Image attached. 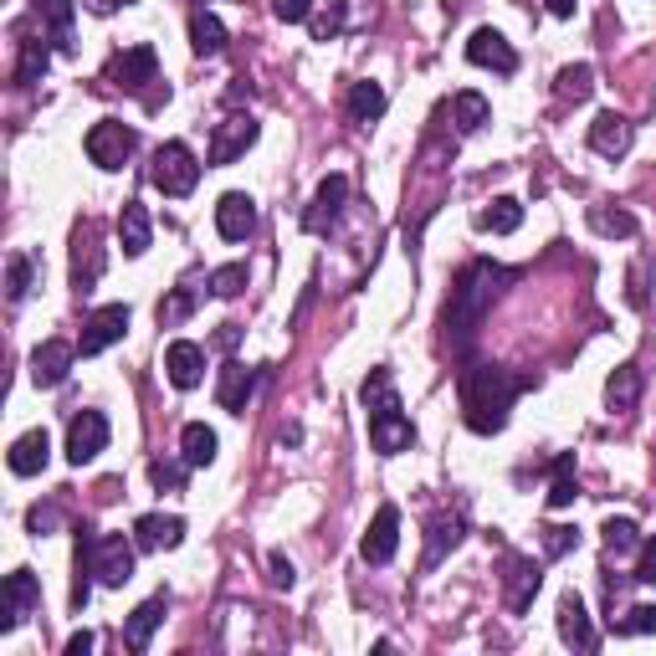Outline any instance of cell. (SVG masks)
<instances>
[{
	"label": "cell",
	"mask_w": 656,
	"mask_h": 656,
	"mask_svg": "<svg viewBox=\"0 0 656 656\" xmlns=\"http://www.w3.org/2000/svg\"><path fill=\"white\" fill-rule=\"evenodd\" d=\"M528 375H508L497 364H472L462 370V415L477 436H493V431L508 426V411L518 401V390H528Z\"/></svg>",
	"instance_id": "6da1fadb"
},
{
	"label": "cell",
	"mask_w": 656,
	"mask_h": 656,
	"mask_svg": "<svg viewBox=\"0 0 656 656\" xmlns=\"http://www.w3.org/2000/svg\"><path fill=\"white\" fill-rule=\"evenodd\" d=\"M513 272H497L493 262H477V268H467L462 277H456V287H452V303H446V313H442V329H446V344L462 354V349L477 339V329H483V313H487V303H493V293H497V282H508Z\"/></svg>",
	"instance_id": "7a4b0ae2"
},
{
	"label": "cell",
	"mask_w": 656,
	"mask_h": 656,
	"mask_svg": "<svg viewBox=\"0 0 656 656\" xmlns=\"http://www.w3.org/2000/svg\"><path fill=\"white\" fill-rule=\"evenodd\" d=\"M360 401H364V411H370V446H375L380 456H395L415 442V426H411V415L401 411V395H395L390 370H370Z\"/></svg>",
	"instance_id": "3957f363"
},
{
	"label": "cell",
	"mask_w": 656,
	"mask_h": 656,
	"mask_svg": "<svg viewBox=\"0 0 656 656\" xmlns=\"http://www.w3.org/2000/svg\"><path fill=\"white\" fill-rule=\"evenodd\" d=\"M149 180L164 190V195H190V190L201 185V160L190 154V144H180V139H170V144L154 149V164H149Z\"/></svg>",
	"instance_id": "277c9868"
},
{
	"label": "cell",
	"mask_w": 656,
	"mask_h": 656,
	"mask_svg": "<svg viewBox=\"0 0 656 656\" xmlns=\"http://www.w3.org/2000/svg\"><path fill=\"white\" fill-rule=\"evenodd\" d=\"M134 549L139 544H129L123 534H98V538H88V564H93V575L103 585L119 589L134 579Z\"/></svg>",
	"instance_id": "5b68a950"
},
{
	"label": "cell",
	"mask_w": 656,
	"mask_h": 656,
	"mask_svg": "<svg viewBox=\"0 0 656 656\" xmlns=\"http://www.w3.org/2000/svg\"><path fill=\"white\" fill-rule=\"evenodd\" d=\"M134 144H139V134L129 129V123H119V119L93 123L88 139H82V149H88V160H93L98 170H123V160L134 154Z\"/></svg>",
	"instance_id": "8992f818"
},
{
	"label": "cell",
	"mask_w": 656,
	"mask_h": 656,
	"mask_svg": "<svg viewBox=\"0 0 656 656\" xmlns=\"http://www.w3.org/2000/svg\"><path fill=\"white\" fill-rule=\"evenodd\" d=\"M123 334H129V303H108V309L88 313L82 339H78V354H82V360H93V354H103V349L119 344Z\"/></svg>",
	"instance_id": "52a82bcc"
},
{
	"label": "cell",
	"mask_w": 656,
	"mask_h": 656,
	"mask_svg": "<svg viewBox=\"0 0 656 656\" xmlns=\"http://www.w3.org/2000/svg\"><path fill=\"white\" fill-rule=\"evenodd\" d=\"M103 82H113L123 93H144V82H160V57H154V47H129V52H119L108 62Z\"/></svg>",
	"instance_id": "ba28073f"
},
{
	"label": "cell",
	"mask_w": 656,
	"mask_h": 656,
	"mask_svg": "<svg viewBox=\"0 0 656 656\" xmlns=\"http://www.w3.org/2000/svg\"><path fill=\"white\" fill-rule=\"evenodd\" d=\"M37 605H41V585H37L31 569L6 575V585H0V630H16L31 610H37Z\"/></svg>",
	"instance_id": "9c48e42d"
},
{
	"label": "cell",
	"mask_w": 656,
	"mask_h": 656,
	"mask_svg": "<svg viewBox=\"0 0 656 656\" xmlns=\"http://www.w3.org/2000/svg\"><path fill=\"white\" fill-rule=\"evenodd\" d=\"M108 446V415L103 411H78L68 421V462L72 467H88L98 452Z\"/></svg>",
	"instance_id": "30bf717a"
},
{
	"label": "cell",
	"mask_w": 656,
	"mask_h": 656,
	"mask_svg": "<svg viewBox=\"0 0 656 656\" xmlns=\"http://www.w3.org/2000/svg\"><path fill=\"white\" fill-rule=\"evenodd\" d=\"M252 144H256V123L246 119V113H231V119L215 123L211 149H205V164H231V160H242Z\"/></svg>",
	"instance_id": "8fae6325"
},
{
	"label": "cell",
	"mask_w": 656,
	"mask_h": 656,
	"mask_svg": "<svg viewBox=\"0 0 656 656\" xmlns=\"http://www.w3.org/2000/svg\"><path fill=\"white\" fill-rule=\"evenodd\" d=\"M467 62H477V68H493L497 78H513V72H518V52H513L508 37H503V31H493V27L472 31Z\"/></svg>",
	"instance_id": "7c38bea8"
},
{
	"label": "cell",
	"mask_w": 656,
	"mask_h": 656,
	"mask_svg": "<svg viewBox=\"0 0 656 656\" xmlns=\"http://www.w3.org/2000/svg\"><path fill=\"white\" fill-rule=\"evenodd\" d=\"M72 360H78V349L62 344V339L37 344V354H31V385H37V390H57L62 380L72 375Z\"/></svg>",
	"instance_id": "4fadbf2b"
},
{
	"label": "cell",
	"mask_w": 656,
	"mask_h": 656,
	"mask_svg": "<svg viewBox=\"0 0 656 656\" xmlns=\"http://www.w3.org/2000/svg\"><path fill=\"white\" fill-rule=\"evenodd\" d=\"M164 375H170L174 390H195L205 380V349L190 344V339H174L164 349Z\"/></svg>",
	"instance_id": "5bb4252c"
},
{
	"label": "cell",
	"mask_w": 656,
	"mask_h": 656,
	"mask_svg": "<svg viewBox=\"0 0 656 656\" xmlns=\"http://www.w3.org/2000/svg\"><path fill=\"white\" fill-rule=\"evenodd\" d=\"M395 549H401V513L385 503V508L375 513V523H370L360 554H364V564H390L395 559Z\"/></svg>",
	"instance_id": "9a60e30c"
},
{
	"label": "cell",
	"mask_w": 656,
	"mask_h": 656,
	"mask_svg": "<svg viewBox=\"0 0 656 656\" xmlns=\"http://www.w3.org/2000/svg\"><path fill=\"white\" fill-rule=\"evenodd\" d=\"M134 544L149 554L180 549V544H185V518H174V513H144V518L134 523Z\"/></svg>",
	"instance_id": "2e32d148"
},
{
	"label": "cell",
	"mask_w": 656,
	"mask_h": 656,
	"mask_svg": "<svg viewBox=\"0 0 656 656\" xmlns=\"http://www.w3.org/2000/svg\"><path fill=\"white\" fill-rule=\"evenodd\" d=\"M215 231H221L226 242H246V236L256 231V201L252 195H242V190L221 195V205H215Z\"/></svg>",
	"instance_id": "e0dca14e"
},
{
	"label": "cell",
	"mask_w": 656,
	"mask_h": 656,
	"mask_svg": "<svg viewBox=\"0 0 656 656\" xmlns=\"http://www.w3.org/2000/svg\"><path fill=\"white\" fill-rule=\"evenodd\" d=\"M252 390H256V370H246V364H236V360L221 364V380H215V401H221V411L242 415L246 401H252Z\"/></svg>",
	"instance_id": "ac0fdd59"
},
{
	"label": "cell",
	"mask_w": 656,
	"mask_h": 656,
	"mask_svg": "<svg viewBox=\"0 0 656 656\" xmlns=\"http://www.w3.org/2000/svg\"><path fill=\"white\" fill-rule=\"evenodd\" d=\"M534 595H538V564L508 554V575H503V601H508V610H513V616H523Z\"/></svg>",
	"instance_id": "d6986e66"
},
{
	"label": "cell",
	"mask_w": 656,
	"mask_h": 656,
	"mask_svg": "<svg viewBox=\"0 0 656 656\" xmlns=\"http://www.w3.org/2000/svg\"><path fill=\"white\" fill-rule=\"evenodd\" d=\"M11 472L16 477H37V472H47V462H52V436L47 431H27V436H16V446H11Z\"/></svg>",
	"instance_id": "ffe728a7"
},
{
	"label": "cell",
	"mask_w": 656,
	"mask_h": 656,
	"mask_svg": "<svg viewBox=\"0 0 656 656\" xmlns=\"http://www.w3.org/2000/svg\"><path fill=\"white\" fill-rule=\"evenodd\" d=\"M630 139H636V129H630L620 113H601V119L589 123V149L605 154V160H620V154L630 149Z\"/></svg>",
	"instance_id": "44dd1931"
},
{
	"label": "cell",
	"mask_w": 656,
	"mask_h": 656,
	"mask_svg": "<svg viewBox=\"0 0 656 656\" xmlns=\"http://www.w3.org/2000/svg\"><path fill=\"white\" fill-rule=\"evenodd\" d=\"M344 201H349V180H344V174H329V180L319 185V195H313V211L303 215V226H309V231L334 226L339 211H344Z\"/></svg>",
	"instance_id": "7402d4cb"
},
{
	"label": "cell",
	"mask_w": 656,
	"mask_h": 656,
	"mask_svg": "<svg viewBox=\"0 0 656 656\" xmlns=\"http://www.w3.org/2000/svg\"><path fill=\"white\" fill-rule=\"evenodd\" d=\"M149 242H154L149 211L139 201H129V205H123V215H119V246H123V256H144Z\"/></svg>",
	"instance_id": "603a6c76"
},
{
	"label": "cell",
	"mask_w": 656,
	"mask_h": 656,
	"mask_svg": "<svg viewBox=\"0 0 656 656\" xmlns=\"http://www.w3.org/2000/svg\"><path fill=\"white\" fill-rule=\"evenodd\" d=\"M98 277H103V246L93 242V231H78V246H72V282H78V293H93Z\"/></svg>",
	"instance_id": "cb8c5ba5"
},
{
	"label": "cell",
	"mask_w": 656,
	"mask_h": 656,
	"mask_svg": "<svg viewBox=\"0 0 656 656\" xmlns=\"http://www.w3.org/2000/svg\"><path fill=\"white\" fill-rule=\"evenodd\" d=\"M559 636L575 646V652H589V646H595V626H589L579 595H564L559 601Z\"/></svg>",
	"instance_id": "d4e9b609"
},
{
	"label": "cell",
	"mask_w": 656,
	"mask_h": 656,
	"mask_svg": "<svg viewBox=\"0 0 656 656\" xmlns=\"http://www.w3.org/2000/svg\"><path fill=\"white\" fill-rule=\"evenodd\" d=\"M164 610H170V601H164V595H154V601L139 605L134 616H129V626H123V646H129V652H144L149 636H154V626L164 620Z\"/></svg>",
	"instance_id": "484cf974"
},
{
	"label": "cell",
	"mask_w": 656,
	"mask_h": 656,
	"mask_svg": "<svg viewBox=\"0 0 656 656\" xmlns=\"http://www.w3.org/2000/svg\"><path fill=\"white\" fill-rule=\"evenodd\" d=\"M215 446H221V442H215V431L205 426V421H190V426L180 431V456H185L190 467H211Z\"/></svg>",
	"instance_id": "4316f807"
},
{
	"label": "cell",
	"mask_w": 656,
	"mask_h": 656,
	"mask_svg": "<svg viewBox=\"0 0 656 656\" xmlns=\"http://www.w3.org/2000/svg\"><path fill=\"white\" fill-rule=\"evenodd\" d=\"M190 47H195V57L226 52V27H221V16H211V11L190 16Z\"/></svg>",
	"instance_id": "83f0119b"
},
{
	"label": "cell",
	"mask_w": 656,
	"mask_h": 656,
	"mask_svg": "<svg viewBox=\"0 0 656 656\" xmlns=\"http://www.w3.org/2000/svg\"><path fill=\"white\" fill-rule=\"evenodd\" d=\"M31 6H37V16L47 21V27H52L57 47H62V52H72V11H78V6H72V0H31Z\"/></svg>",
	"instance_id": "f1b7e54d"
},
{
	"label": "cell",
	"mask_w": 656,
	"mask_h": 656,
	"mask_svg": "<svg viewBox=\"0 0 656 656\" xmlns=\"http://www.w3.org/2000/svg\"><path fill=\"white\" fill-rule=\"evenodd\" d=\"M636 395H642V370H636V364H620L616 375L605 380V401H610V411H630Z\"/></svg>",
	"instance_id": "f546056e"
},
{
	"label": "cell",
	"mask_w": 656,
	"mask_h": 656,
	"mask_svg": "<svg viewBox=\"0 0 656 656\" xmlns=\"http://www.w3.org/2000/svg\"><path fill=\"white\" fill-rule=\"evenodd\" d=\"M477 226L493 231V236H508V231H518V226H523V205L513 201V195H497V201L487 205L483 215H477Z\"/></svg>",
	"instance_id": "4dcf8cb0"
},
{
	"label": "cell",
	"mask_w": 656,
	"mask_h": 656,
	"mask_svg": "<svg viewBox=\"0 0 656 656\" xmlns=\"http://www.w3.org/2000/svg\"><path fill=\"white\" fill-rule=\"evenodd\" d=\"M349 113H354V123H375L385 113V88L380 82H354L349 88Z\"/></svg>",
	"instance_id": "1f68e13d"
},
{
	"label": "cell",
	"mask_w": 656,
	"mask_h": 656,
	"mask_svg": "<svg viewBox=\"0 0 656 656\" xmlns=\"http://www.w3.org/2000/svg\"><path fill=\"white\" fill-rule=\"evenodd\" d=\"M47 62H52V52H47V41L27 37V41H21V68H16V82H21V88L41 82V78H47Z\"/></svg>",
	"instance_id": "d6a6232c"
},
{
	"label": "cell",
	"mask_w": 656,
	"mask_h": 656,
	"mask_svg": "<svg viewBox=\"0 0 656 656\" xmlns=\"http://www.w3.org/2000/svg\"><path fill=\"white\" fill-rule=\"evenodd\" d=\"M452 123L462 129V134H477L487 123V98L483 93H456L452 98Z\"/></svg>",
	"instance_id": "836d02e7"
},
{
	"label": "cell",
	"mask_w": 656,
	"mask_h": 656,
	"mask_svg": "<svg viewBox=\"0 0 656 656\" xmlns=\"http://www.w3.org/2000/svg\"><path fill=\"white\" fill-rule=\"evenodd\" d=\"M554 88H559L564 103H585V98L595 93V68H585V62H579V68H564Z\"/></svg>",
	"instance_id": "e575fe53"
},
{
	"label": "cell",
	"mask_w": 656,
	"mask_h": 656,
	"mask_svg": "<svg viewBox=\"0 0 656 656\" xmlns=\"http://www.w3.org/2000/svg\"><path fill=\"white\" fill-rule=\"evenodd\" d=\"M31 287H37V262H31L27 252H16L11 272H6V293H11V303H27Z\"/></svg>",
	"instance_id": "d590c367"
},
{
	"label": "cell",
	"mask_w": 656,
	"mask_h": 656,
	"mask_svg": "<svg viewBox=\"0 0 656 656\" xmlns=\"http://www.w3.org/2000/svg\"><path fill=\"white\" fill-rule=\"evenodd\" d=\"M569 472H575V456H559V462H554L549 508H569V503H575V497H579V487H575V477H569Z\"/></svg>",
	"instance_id": "8d00e7d4"
},
{
	"label": "cell",
	"mask_w": 656,
	"mask_h": 656,
	"mask_svg": "<svg viewBox=\"0 0 656 656\" xmlns=\"http://www.w3.org/2000/svg\"><path fill=\"white\" fill-rule=\"evenodd\" d=\"M456 544H462V518H452V523H436V528H431V549H426V569H436V564H442V554L446 549H456Z\"/></svg>",
	"instance_id": "74e56055"
},
{
	"label": "cell",
	"mask_w": 656,
	"mask_h": 656,
	"mask_svg": "<svg viewBox=\"0 0 656 656\" xmlns=\"http://www.w3.org/2000/svg\"><path fill=\"white\" fill-rule=\"evenodd\" d=\"M605 549H610V554L642 549V534H636V523H630V518H610V523H605Z\"/></svg>",
	"instance_id": "f35d334b"
},
{
	"label": "cell",
	"mask_w": 656,
	"mask_h": 656,
	"mask_svg": "<svg viewBox=\"0 0 656 656\" xmlns=\"http://www.w3.org/2000/svg\"><path fill=\"white\" fill-rule=\"evenodd\" d=\"M589 226L601 231V236H636V215H626V211H589Z\"/></svg>",
	"instance_id": "ab89813d"
},
{
	"label": "cell",
	"mask_w": 656,
	"mask_h": 656,
	"mask_svg": "<svg viewBox=\"0 0 656 656\" xmlns=\"http://www.w3.org/2000/svg\"><path fill=\"white\" fill-rule=\"evenodd\" d=\"M190 309H195V293H190V287H174V293L160 303V329H174V323H185Z\"/></svg>",
	"instance_id": "60d3db41"
},
{
	"label": "cell",
	"mask_w": 656,
	"mask_h": 656,
	"mask_svg": "<svg viewBox=\"0 0 656 656\" xmlns=\"http://www.w3.org/2000/svg\"><path fill=\"white\" fill-rule=\"evenodd\" d=\"M242 287H246V268H242V262H226V268L211 272V293L215 297H236Z\"/></svg>",
	"instance_id": "b9f144b4"
},
{
	"label": "cell",
	"mask_w": 656,
	"mask_h": 656,
	"mask_svg": "<svg viewBox=\"0 0 656 656\" xmlns=\"http://www.w3.org/2000/svg\"><path fill=\"white\" fill-rule=\"evenodd\" d=\"M185 456H180V462H154V467H149V477H154V487H160V493H180V487H185Z\"/></svg>",
	"instance_id": "7bdbcfd3"
},
{
	"label": "cell",
	"mask_w": 656,
	"mask_h": 656,
	"mask_svg": "<svg viewBox=\"0 0 656 656\" xmlns=\"http://www.w3.org/2000/svg\"><path fill=\"white\" fill-rule=\"evenodd\" d=\"M656 630V605H630L626 620H616V636H646Z\"/></svg>",
	"instance_id": "ee69618b"
},
{
	"label": "cell",
	"mask_w": 656,
	"mask_h": 656,
	"mask_svg": "<svg viewBox=\"0 0 656 656\" xmlns=\"http://www.w3.org/2000/svg\"><path fill=\"white\" fill-rule=\"evenodd\" d=\"M272 16L287 21V27H303V21L313 16V0H272Z\"/></svg>",
	"instance_id": "f6af8a7d"
},
{
	"label": "cell",
	"mask_w": 656,
	"mask_h": 656,
	"mask_svg": "<svg viewBox=\"0 0 656 656\" xmlns=\"http://www.w3.org/2000/svg\"><path fill=\"white\" fill-rule=\"evenodd\" d=\"M339 27H344V0H334V6H329V16H319V21H313V37L329 41V37H339Z\"/></svg>",
	"instance_id": "bcb514c9"
},
{
	"label": "cell",
	"mask_w": 656,
	"mask_h": 656,
	"mask_svg": "<svg viewBox=\"0 0 656 656\" xmlns=\"http://www.w3.org/2000/svg\"><path fill=\"white\" fill-rule=\"evenodd\" d=\"M569 544H579L575 528H544V554H549V559H559Z\"/></svg>",
	"instance_id": "7dc6e473"
},
{
	"label": "cell",
	"mask_w": 656,
	"mask_h": 656,
	"mask_svg": "<svg viewBox=\"0 0 656 656\" xmlns=\"http://www.w3.org/2000/svg\"><path fill=\"white\" fill-rule=\"evenodd\" d=\"M57 523H62V518H57V508H41V503L27 513V528H31V534H37V538H41V534H52Z\"/></svg>",
	"instance_id": "c3c4849f"
},
{
	"label": "cell",
	"mask_w": 656,
	"mask_h": 656,
	"mask_svg": "<svg viewBox=\"0 0 656 656\" xmlns=\"http://www.w3.org/2000/svg\"><path fill=\"white\" fill-rule=\"evenodd\" d=\"M630 579H642V585L656 579V538H642V564H636V575Z\"/></svg>",
	"instance_id": "681fc988"
},
{
	"label": "cell",
	"mask_w": 656,
	"mask_h": 656,
	"mask_svg": "<svg viewBox=\"0 0 656 656\" xmlns=\"http://www.w3.org/2000/svg\"><path fill=\"white\" fill-rule=\"evenodd\" d=\"M293 564H287V559H282V554H272V585H277V589H293Z\"/></svg>",
	"instance_id": "f907efd6"
},
{
	"label": "cell",
	"mask_w": 656,
	"mask_h": 656,
	"mask_svg": "<svg viewBox=\"0 0 656 656\" xmlns=\"http://www.w3.org/2000/svg\"><path fill=\"white\" fill-rule=\"evenodd\" d=\"M93 630H78V636H72V642H68V656H88V652H93Z\"/></svg>",
	"instance_id": "816d5d0a"
},
{
	"label": "cell",
	"mask_w": 656,
	"mask_h": 656,
	"mask_svg": "<svg viewBox=\"0 0 656 656\" xmlns=\"http://www.w3.org/2000/svg\"><path fill=\"white\" fill-rule=\"evenodd\" d=\"M549 16H575V0H549Z\"/></svg>",
	"instance_id": "f5cc1de1"
},
{
	"label": "cell",
	"mask_w": 656,
	"mask_h": 656,
	"mask_svg": "<svg viewBox=\"0 0 656 656\" xmlns=\"http://www.w3.org/2000/svg\"><path fill=\"white\" fill-rule=\"evenodd\" d=\"M123 6H134V0H123Z\"/></svg>",
	"instance_id": "db71d44e"
}]
</instances>
